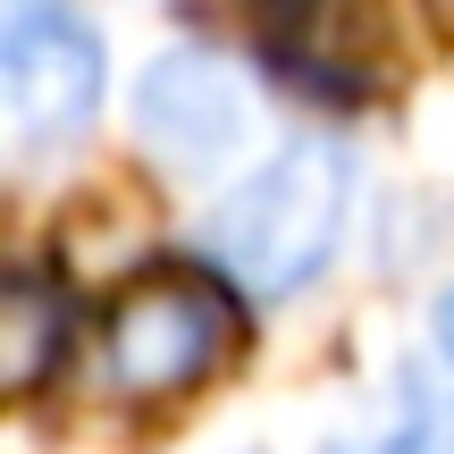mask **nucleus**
<instances>
[{
	"instance_id": "f257e3e1",
	"label": "nucleus",
	"mask_w": 454,
	"mask_h": 454,
	"mask_svg": "<svg viewBox=\"0 0 454 454\" xmlns=\"http://www.w3.org/2000/svg\"><path fill=\"white\" fill-rule=\"evenodd\" d=\"M345 194H354V152L337 135H294L211 211V261L227 286L261 303H294L311 278L337 261Z\"/></svg>"
},
{
	"instance_id": "f03ea898",
	"label": "nucleus",
	"mask_w": 454,
	"mask_h": 454,
	"mask_svg": "<svg viewBox=\"0 0 454 454\" xmlns=\"http://www.w3.org/2000/svg\"><path fill=\"white\" fill-rule=\"evenodd\" d=\"M244 345V311L219 270L152 261L118 303L101 311V371L127 404H177L202 379H219Z\"/></svg>"
},
{
	"instance_id": "423d86ee",
	"label": "nucleus",
	"mask_w": 454,
	"mask_h": 454,
	"mask_svg": "<svg viewBox=\"0 0 454 454\" xmlns=\"http://www.w3.org/2000/svg\"><path fill=\"white\" fill-rule=\"evenodd\" d=\"M337 454H429V429H395V438H379V446H337Z\"/></svg>"
},
{
	"instance_id": "0eeeda50",
	"label": "nucleus",
	"mask_w": 454,
	"mask_h": 454,
	"mask_svg": "<svg viewBox=\"0 0 454 454\" xmlns=\"http://www.w3.org/2000/svg\"><path fill=\"white\" fill-rule=\"evenodd\" d=\"M438 345H446V362H454V286L438 294Z\"/></svg>"
},
{
	"instance_id": "20e7f679",
	"label": "nucleus",
	"mask_w": 454,
	"mask_h": 454,
	"mask_svg": "<svg viewBox=\"0 0 454 454\" xmlns=\"http://www.w3.org/2000/svg\"><path fill=\"white\" fill-rule=\"evenodd\" d=\"M244 127H253V93L219 51H160L135 76V135H144V152H160L185 177L219 168L244 144Z\"/></svg>"
},
{
	"instance_id": "39448f33",
	"label": "nucleus",
	"mask_w": 454,
	"mask_h": 454,
	"mask_svg": "<svg viewBox=\"0 0 454 454\" xmlns=\"http://www.w3.org/2000/svg\"><path fill=\"white\" fill-rule=\"evenodd\" d=\"M59 354H67V286H51L43 270H17L9 278V387L34 395Z\"/></svg>"
},
{
	"instance_id": "7ed1b4c3",
	"label": "nucleus",
	"mask_w": 454,
	"mask_h": 454,
	"mask_svg": "<svg viewBox=\"0 0 454 454\" xmlns=\"http://www.w3.org/2000/svg\"><path fill=\"white\" fill-rule=\"evenodd\" d=\"M101 110V34L76 9H51L26 0L0 26V118H9V144L26 152H59L93 127Z\"/></svg>"
}]
</instances>
